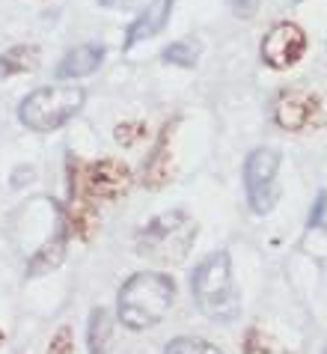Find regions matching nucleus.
Instances as JSON below:
<instances>
[{
  "label": "nucleus",
  "instance_id": "nucleus-1",
  "mask_svg": "<svg viewBox=\"0 0 327 354\" xmlns=\"http://www.w3.org/2000/svg\"><path fill=\"white\" fill-rule=\"evenodd\" d=\"M178 298V283L167 271H134L122 286L116 289V324L131 333H143L158 328L170 316Z\"/></svg>",
  "mask_w": 327,
  "mask_h": 354
},
{
  "label": "nucleus",
  "instance_id": "nucleus-2",
  "mask_svg": "<svg viewBox=\"0 0 327 354\" xmlns=\"http://www.w3.org/2000/svg\"><path fill=\"white\" fill-rule=\"evenodd\" d=\"M191 298L194 307L203 313L208 322L214 324H232L241 319L244 301H241V289L235 280V265H232V253L230 250H212L194 265L191 277Z\"/></svg>",
  "mask_w": 327,
  "mask_h": 354
},
{
  "label": "nucleus",
  "instance_id": "nucleus-3",
  "mask_svg": "<svg viewBox=\"0 0 327 354\" xmlns=\"http://www.w3.org/2000/svg\"><path fill=\"white\" fill-rule=\"evenodd\" d=\"M196 241H200V221L185 209H167L137 226L134 253L155 265L176 268L187 262Z\"/></svg>",
  "mask_w": 327,
  "mask_h": 354
},
{
  "label": "nucleus",
  "instance_id": "nucleus-4",
  "mask_svg": "<svg viewBox=\"0 0 327 354\" xmlns=\"http://www.w3.org/2000/svg\"><path fill=\"white\" fill-rule=\"evenodd\" d=\"M134 173L119 158L81 161L75 152L66 155V205L72 203H116L131 191Z\"/></svg>",
  "mask_w": 327,
  "mask_h": 354
},
{
  "label": "nucleus",
  "instance_id": "nucleus-5",
  "mask_svg": "<svg viewBox=\"0 0 327 354\" xmlns=\"http://www.w3.org/2000/svg\"><path fill=\"white\" fill-rule=\"evenodd\" d=\"M86 104V90L77 84L36 86L18 102V122L33 134H51L66 129Z\"/></svg>",
  "mask_w": 327,
  "mask_h": 354
},
{
  "label": "nucleus",
  "instance_id": "nucleus-6",
  "mask_svg": "<svg viewBox=\"0 0 327 354\" xmlns=\"http://www.w3.org/2000/svg\"><path fill=\"white\" fill-rule=\"evenodd\" d=\"M280 167H283V152L277 146H253L244 155L241 164L244 203L256 218H268L280 203Z\"/></svg>",
  "mask_w": 327,
  "mask_h": 354
},
{
  "label": "nucleus",
  "instance_id": "nucleus-7",
  "mask_svg": "<svg viewBox=\"0 0 327 354\" xmlns=\"http://www.w3.org/2000/svg\"><path fill=\"white\" fill-rule=\"evenodd\" d=\"M321 116H324L321 95L306 90V86H289V90H283L271 104L274 125L289 134H301V131L315 129V125H321Z\"/></svg>",
  "mask_w": 327,
  "mask_h": 354
},
{
  "label": "nucleus",
  "instance_id": "nucleus-8",
  "mask_svg": "<svg viewBox=\"0 0 327 354\" xmlns=\"http://www.w3.org/2000/svg\"><path fill=\"white\" fill-rule=\"evenodd\" d=\"M310 39H306L303 27L295 21H277L271 30L262 36L259 45V60L271 68V72H289L303 60Z\"/></svg>",
  "mask_w": 327,
  "mask_h": 354
},
{
  "label": "nucleus",
  "instance_id": "nucleus-9",
  "mask_svg": "<svg viewBox=\"0 0 327 354\" xmlns=\"http://www.w3.org/2000/svg\"><path fill=\"white\" fill-rule=\"evenodd\" d=\"M54 203V223H51V232L45 235V241L30 253V259L24 265V277L27 280H39L45 274H54L59 265L66 262L68 257V244H72V226H68V218H66V209L63 203Z\"/></svg>",
  "mask_w": 327,
  "mask_h": 354
},
{
  "label": "nucleus",
  "instance_id": "nucleus-10",
  "mask_svg": "<svg viewBox=\"0 0 327 354\" xmlns=\"http://www.w3.org/2000/svg\"><path fill=\"white\" fill-rule=\"evenodd\" d=\"M178 116L173 120H167L161 125V131H158L152 149L143 158V167H140V185L146 191H161L167 182H170L173 176V137H176V129H178Z\"/></svg>",
  "mask_w": 327,
  "mask_h": 354
},
{
  "label": "nucleus",
  "instance_id": "nucleus-11",
  "mask_svg": "<svg viewBox=\"0 0 327 354\" xmlns=\"http://www.w3.org/2000/svg\"><path fill=\"white\" fill-rule=\"evenodd\" d=\"M107 57V48L98 45V42H84V45H75L59 57L57 63V81H81V77H89L102 68Z\"/></svg>",
  "mask_w": 327,
  "mask_h": 354
},
{
  "label": "nucleus",
  "instance_id": "nucleus-12",
  "mask_svg": "<svg viewBox=\"0 0 327 354\" xmlns=\"http://www.w3.org/2000/svg\"><path fill=\"white\" fill-rule=\"evenodd\" d=\"M173 3H176V0H155V3H149L143 12L137 15L131 24H128L125 39H122V51H134L140 42H146V39H152V36L161 33L164 27L170 24Z\"/></svg>",
  "mask_w": 327,
  "mask_h": 354
},
{
  "label": "nucleus",
  "instance_id": "nucleus-13",
  "mask_svg": "<svg viewBox=\"0 0 327 354\" xmlns=\"http://www.w3.org/2000/svg\"><path fill=\"white\" fill-rule=\"evenodd\" d=\"M116 316L107 307H93L86 316V354H111Z\"/></svg>",
  "mask_w": 327,
  "mask_h": 354
},
{
  "label": "nucleus",
  "instance_id": "nucleus-14",
  "mask_svg": "<svg viewBox=\"0 0 327 354\" xmlns=\"http://www.w3.org/2000/svg\"><path fill=\"white\" fill-rule=\"evenodd\" d=\"M36 66H39V48L36 45H15L0 54V81L27 75V72H33Z\"/></svg>",
  "mask_w": 327,
  "mask_h": 354
},
{
  "label": "nucleus",
  "instance_id": "nucleus-15",
  "mask_svg": "<svg viewBox=\"0 0 327 354\" xmlns=\"http://www.w3.org/2000/svg\"><path fill=\"white\" fill-rule=\"evenodd\" d=\"M203 57L200 39H176V42L161 48V63L176 66V68H196Z\"/></svg>",
  "mask_w": 327,
  "mask_h": 354
},
{
  "label": "nucleus",
  "instance_id": "nucleus-16",
  "mask_svg": "<svg viewBox=\"0 0 327 354\" xmlns=\"http://www.w3.org/2000/svg\"><path fill=\"white\" fill-rule=\"evenodd\" d=\"M241 354H295V351L289 346H283L271 330L253 324V328H247L244 339H241Z\"/></svg>",
  "mask_w": 327,
  "mask_h": 354
},
{
  "label": "nucleus",
  "instance_id": "nucleus-17",
  "mask_svg": "<svg viewBox=\"0 0 327 354\" xmlns=\"http://www.w3.org/2000/svg\"><path fill=\"white\" fill-rule=\"evenodd\" d=\"M161 354H226L217 342L203 339V337H191V333H182V337H173L164 342Z\"/></svg>",
  "mask_w": 327,
  "mask_h": 354
},
{
  "label": "nucleus",
  "instance_id": "nucleus-18",
  "mask_svg": "<svg viewBox=\"0 0 327 354\" xmlns=\"http://www.w3.org/2000/svg\"><path fill=\"white\" fill-rule=\"evenodd\" d=\"M45 354H75V333L68 324H59V328L51 333Z\"/></svg>",
  "mask_w": 327,
  "mask_h": 354
},
{
  "label": "nucleus",
  "instance_id": "nucleus-19",
  "mask_svg": "<svg viewBox=\"0 0 327 354\" xmlns=\"http://www.w3.org/2000/svg\"><path fill=\"white\" fill-rule=\"evenodd\" d=\"M146 137V125L143 122H119L113 129V140L119 146H137Z\"/></svg>",
  "mask_w": 327,
  "mask_h": 354
},
{
  "label": "nucleus",
  "instance_id": "nucleus-20",
  "mask_svg": "<svg viewBox=\"0 0 327 354\" xmlns=\"http://www.w3.org/2000/svg\"><path fill=\"white\" fill-rule=\"evenodd\" d=\"M36 167L33 164H18V167H12V173H9V185H12L15 191H21V188H27V185H33L36 182Z\"/></svg>",
  "mask_w": 327,
  "mask_h": 354
},
{
  "label": "nucleus",
  "instance_id": "nucleus-21",
  "mask_svg": "<svg viewBox=\"0 0 327 354\" xmlns=\"http://www.w3.org/2000/svg\"><path fill=\"white\" fill-rule=\"evenodd\" d=\"M324 221H327V191H319L310 214H306V226H310V230H319V226H324Z\"/></svg>",
  "mask_w": 327,
  "mask_h": 354
},
{
  "label": "nucleus",
  "instance_id": "nucleus-22",
  "mask_svg": "<svg viewBox=\"0 0 327 354\" xmlns=\"http://www.w3.org/2000/svg\"><path fill=\"white\" fill-rule=\"evenodd\" d=\"M226 3L238 18H253V12L259 9V0H226Z\"/></svg>",
  "mask_w": 327,
  "mask_h": 354
},
{
  "label": "nucleus",
  "instance_id": "nucleus-23",
  "mask_svg": "<svg viewBox=\"0 0 327 354\" xmlns=\"http://www.w3.org/2000/svg\"><path fill=\"white\" fill-rule=\"evenodd\" d=\"M98 3H102V6H113L116 0H98Z\"/></svg>",
  "mask_w": 327,
  "mask_h": 354
},
{
  "label": "nucleus",
  "instance_id": "nucleus-24",
  "mask_svg": "<svg viewBox=\"0 0 327 354\" xmlns=\"http://www.w3.org/2000/svg\"><path fill=\"white\" fill-rule=\"evenodd\" d=\"M3 342H6V333H3V328H0V346H3Z\"/></svg>",
  "mask_w": 327,
  "mask_h": 354
},
{
  "label": "nucleus",
  "instance_id": "nucleus-25",
  "mask_svg": "<svg viewBox=\"0 0 327 354\" xmlns=\"http://www.w3.org/2000/svg\"><path fill=\"white\" fill-rule=\"evenodd\" d=\"M321 354H327V346H324V351H321Z\"/></svg>",
  "mask_w": 327,
  "mask_h": 354
},
{
  "label": "nucleus",
  "instance_id": "nucleus-26",
  "mask_svg": "<svg viewBox=\"0 0 327 354\" xmlns=\"http://www.w3.org/2000/svg\"><path fill=\"white\" fill-rule=\"evenodd\" d=\"M297 3H301V0H297Z\"/></svg>",
  "mask_w": 327,
  "mask_h": 354
}]
</instances>
